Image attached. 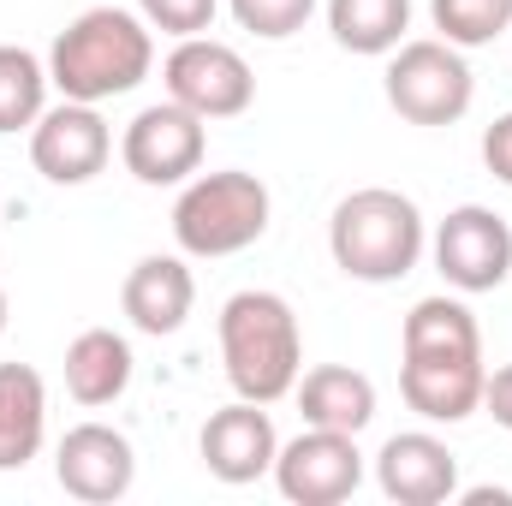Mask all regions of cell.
Returning <instances> with one entry per match:
<instances>
[{
  "label": "cell",
  "instance_id": "6da1fadb",
  "mask_svg": "<svg viewBox=\"0 0 512 506\" xmlns=\"http://www.w3.org/2000/svg\"><path fill=\"white\" fill-rule=\"evenodd\" d=\"M399 393L429 423H465L483 405V334L459 298H417L405 316Z\"/></svg>",
  "mask_w": 512,
  "mask_h": 506
},
{
  "label": "cell",
  "instance_id": "7a4b0ae2",
  "mask_svg": "<svg viewBox=\"0 0 512 506\" xmlns=\"http://www.w3.org/2000/svg\"><path fill=\"white\" fill-rule=\"evenodd\" d=\"M155 66V36L143 24V12L126 6H90L78 12L54 48H48V84L66 102H114L131 96Z\"/></svg>",
  "mask_w": 512,
  "mask_h": 506
},
{
  "label": "cell",
  "instance_id": "3957f363",
  "mask_svg": "<svg viewBox=\"0 0 512 506\" xmlns=\"http://www.w3.org/2000/svg\"><path fill=\"white\" fill-rule=\"evenodd\" d=\"M221 364L239 399L256 405H274L298 387L304 370V334H298V316L280 292H233L221 304Z\"/></svg>",
  "mask_w": 512,
  "mask_h": 506
},
{
  "label": "cell",
  "instance_id": "277c9868",
  "mask_svg": "<svg viewBox=\"0 0 512 506\" xmlns=\"http://www.w3.org/2000/svg\"><path fill=\"white\" fill-rule=\"evenodd\" d=\"M423 245H429V233H423L417 203L399 197V191H387V185L352 191L334 209V221H328V251L340 262V274H352L364 286L405 280L423 262Z\"/></svg>",
  "mask_w": 512,
  "mask_h": 506
},
{
  "label": "cell",
  "instance_id": "5b68a950",
  "mask_svg": "<svg viewBox=\"0 0 512 506\" xmlns=\"http://www.w3.org/2000/svg\"><path fill=\"white\" fill-rule=\"evenodd\" d=\"M268 185L256 173H203L173 203V239L185 256H239L268 233Z\"/></svg>",
  "mask_w": 512,
  "mask_h": 506
},
{
  "label": "cell",
  "instance_id": "8992f818",
  "mask_svg": "<svg viewBox=\"0 0 512 506\" xmlns=\"http://www.w3.org/2000/svg\"><path fill=\"white\" fill-rule=\"evenodd\" d=\"M477 78L465 66V48L423 36V42H399L387 60V108L411 126H453L471 114Z\"/></svg>",
  "mask_w": 512,
  "mask_h": 506
},
{
  "label": "cell",
  "instance_id": "52a82bcc",
  "mask_svg": "<svg viewBox=\"0 0 512 506\" xmlns=\"http://www.w3.org/2000/svg\"><path fill=\"white\" fill-rule=\"evenodd\" d=\"M161 78H167V96L197 120H239L256 102V72L245 66V54L215 36H179Z\"/></svg>",
  "mask_w": 512,
  "mask_h": 506
},
{
  "label": "cell",
  "instance_id": "ba28073f",
  "mask_svg": "<svg viewBox=\"0 0 512 506\" xmlns=\"http://www.w3.org/2000/svg\"><path fill=\"white\" fill-rule=\"evenodd\" d=\"M209 120H197L191 108H179L173 96L143 108L120 137V155H126L131 179L143 185H185L197 167H203V149H209Z\"/></svg>",
  "mask_w": 512,
  "mask_h": 506
},
{
  "label": "cell",
  "instance_id": "9c48e42d",
  "mask_svg": "<svg viewBox=\"0 0 512 506\" xmlns=\"http://www.w3.org/2000/svg\"><path fill=\"white\" fill-rule=\"evenodd\" d=\"M274 483L292 506H340L364 483V453L358 435L340 429H304L274 453Z\"/></svg>",
  "mask_w": 512,
  "mask_h": 506
},
{
  "label": "cell",
  "instance_id": "30bf717a",
  "mask_svg": "<svg viewBox=\"0 0 512 506\" xmlns=\"http://www.w3.org/2000/svg\"><path fill=\"white\" fill-rule=\"evenodd\" d=\"M435 268L453 292H495L512 274V227L483 203L453 209L435 227Z\"/></svg>",
  "mask_w": 512,
  "mask_h": 506
},
{
  "label": "cell",
  "instance_id": "8fae6325",
  "mask_svg": "<svg viewBox=\"0 0 512 506\" xmlns=\"http://www.w3.org/2000/svg\"><path fill=\"white\" fill-rule=\"evenodd\" d=\"M114 155V131L96 114V102H60L42 108L30 126V161L48 185H90Z\"/></svg>",
  "mask_w": 512,
  "mask_h": 506
},
{
  "label": "cell",
  "instance_id": "7c38bea8",
  "mask_svg": "<svg viewBox=\"0 0 512 506\" xmlns=\"http://www.w3.org/2000/svg\"><path fill=\"white\" fill-rule=\"evenodd\" d=\"M54 477L72 501H90V506H108V501H126L131 483H137V453L120 429L108 423H78L66 429L60 453H54Z\"/></svg>",
  "mask_w": 512,
  "mask_h": 506
},
{
  "label": "cell",
  "instance_id": "4fadbf2b",
  "mask_svg": "<svg viewBox=\"0 0 512 506\" xmlns=\"http://www.w3.org/2000/svg\"><path fill=\"white\" fill-rule=\"evenodd\" d=\"M197 453H203L209 477H221V483H233V489H239V483H256V477L274 471V453H280L274 417H268L256 399H233V405H221V411L203 423Z\"/></svg>",
  "mask_w": 512,
  "mask_h": 506
},
{
  "label": "cell",
  "instance_id": "5bb4252c",
  "mask_svg": "<svg viewBox=\"0 0 512 506\" xmlns=\"http://www.w3.org/2000/svg\"><path fill=\"white\" fill-rule=\"evenodd\" d=\"M376 483L399 506H441L459 495V459L447 441L411 429V435H393L376 453Z\"/></svg>",
  "mask_w": 512,
  "mask_h": 506
},
{
  "label": "cell",
  "instance_id": "9a60e30c",
  "mask_svg": "<svg viewBox=\"0 0 512 506\" xmlns=\"http://www.w3.org/2000/svg\"><path fill=\"white\" fill-rule=\"evenodd\" d=\"M120 304H126L137 334H155L161 340V334H179L185 328V316L197 304V280H191V268L179 256H143L126 274Z\"/></svg>",
  "mask_w": 512,
  "mask_h": 506
},
{
  "label": "cell",
  "instance_id": "2e32d148",
  "mask_svg": "<svg viewBox=\"0 0 512 506\" xmlns=\"http://www.w3.org/2000/svg\"><path fill=\"white\" fill-rule=\"evenodd\" d=\"M298 393V417L310 429H340V435H358L370 429L376 417V381L364 370H346V364H322L292 387Z\"/></svg>",
  "mask_w": 512,
  "mask_h": 506
},
{
  "label": "cell",
  "instance_id": "e0dca14e",
  "mask_svg": "<svg viewBox=\"0 0 512 506\" xmlns=\"http://www.w3.org/2000/svg\"><path fill=\"white\" fill-rule=\"evenodd\" d=\"M48 435V387L30 364H0V471H24Z\"/></svg>",
  "mask_w": 512,
  "mask_h": 506
},
{
  "label": "cell",
  "instance_id": "ac0fdd59",
  "mask_svg": "<svg viewBox=\"0 0 512 506\" xmlns=\"http://www.w3.org/2000/svg\"><path fill=\"white\" fill-rule=\"evenodd\" d=\"M131 387V346L114 328H84L66 346V393L78 405H114Z\"/></svg>",
  "mask_w": 512,
  "mask_h": 506
},
{
  "label": "cell",
  "instance_id": "d6986e66",
  "mask_svg": "<svg viewBox=\"0 0 512 506\" xmlns=\"http://www.w3.org/2000/svg\"><path fill=\"white\" fill-rule=\"evenodd\" d=\"M328 30L346 54H393L411 30V0H328Z\"/></svg>",
  "mask_w": 512,
  "mask_h": 506
},
{
  "label": "cell",
  "instance_id": "ffe728a7",
  "mask_svg": "<svg viewBox=\"0 0 512 506\" xmlns=\"http://www.w3.org/2000/svg\"><path fill=\"white\" fill-rule=\"evenodd\" d=\"M42 102H48V66L18 48V42H0V131H24L42 120Z\"/></svg>",
  "mask_w": 512,
  "mask_h": 506
},
{
  "label": "cell",
  "instance_id": "44dd1931",
  "mask_svg": "<svg viewBox=\"0 0 512 506\" xmlns=\"http://www.w3.org/2000/svg\"><path fill=\"white\" fill-rule=\"evenodd\" d=\"M429 18H435L441 42L489 48L501 30H512V0H429Z\"/></svg>",
  "mask_w": 512,
  "mask_h": 506
},
{
  "label": "cell",
  "instance_id": "7402d4cb",
  "mask_svg": "<svg viewBox=\"0 0 512 506\" xmlns=\"http://www.w3.org/2000/svg\"><path fill=\"white\" fill-rule=\"evenodd\" d=\"M227 6H233L239 30H251V36H262V42L298 36V30L310 24V12H316V0H227Z\"/></svg>",
  "mask_w": 512,
  "mask_h": 506
},
{
  "label": "cell",
  "instance_id": "603a6c76",
  "mask_svg": "<svg viewBox=\"0 0 512 506\" xmlns=\"http://www.w3.org/2000/svg\"><path fill=\"white\" fill-rule=\"evenodd\" d=\"M215 6L221 0H137L143 24L149 30H167V36H203L215 24Z\"/></svg>",
  "mask_w": 512,
  "mask_h": 506
},
{
  "label": "cell",
  "instance_id": "cb8c5ba5",
  "mask_svg": "<svg viewBox=\"0 0 512 506\" xmlns=\"http://www.w3.org/2000/svg\"><path fill=\"white\" fill-rule=\"evenodd\" d=\"M483 167H489L501 185H512V114H501L495 126L483 131Z\"/></svg>",
  "mask_w": 512,
  "mask_h": 506
},
{
  "label": "cell",
  "instance_id": "d4e9b609",
  "mask_svg": "<svg viewBox=\"0 0 512 506\" xmlns=\"http://www.w3.org/2000/svg\"><path fill=\"white\" fill-rule=\"evenodd\" d=\"M483 411H489L501 429H512V364H501V370L483 376Z\"/></svg>",
  "mask_w": 512,
  "mask_h": 506
},
{
  "label": "cell",
  "instance_id": "484cf974",
  "mask_svg": "<svg viewBox=\"0 0 512 506\" xmlns=\"http://www.w3.org/2000/svg\"><path fill=\"white\" fill-rule=\"evenodd\" d=\"M465 506H512V489H465Z\"/></svg>",
  "mask_w": 512,
  "mask_h": 506
},
{
  "label": "cell",
  "instance_id": "4316f807",
  "mask_svg": "<svg viewBox=\"0 0 512 506\" xmlns=\"http://www.w3.org/2000/svg\"><path fill=\"white\" fill-rule=\"evenodd\" d=\"M0 334H6V292H0Z\"/></svg>",
  "mask_w": 512,
  "mask_h": 506
}]
</instances>
